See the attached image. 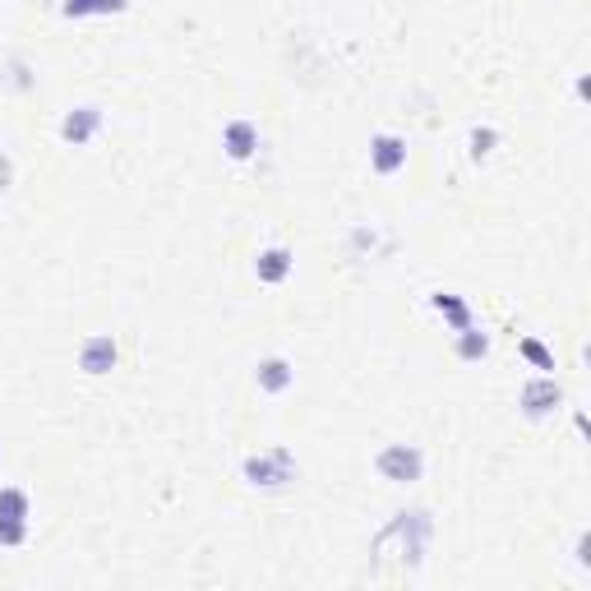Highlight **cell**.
I'll list each match as a JSON object with an SVG mask.
<instances>
[{"label":"cell","instance_id":"obj_1","mask_svg":"<svg viewBox=\"0 0 591 591\" xmlns=\"http://www.w3.org/2000/svg\"><path fill=\"white\" fill-rule=\"evenodd\" d=\"M374 471L393 485H416L425 476V453L416 444H388L374 453Z\"/></svg>","mask_w":591,"mask_h":591},{"label":"cell","instance_id":"obj_2","mask_svg":"<svg viewBox=\"0 0 591 591\" xmlns=\"http://www.w3.org/2000/svg\"><path fill=\"white\" fill-rule=\"evenodd\" d=\"M245 481L259 490H282L287 481H296V462L287 448H268V453H250L245 458Z\"/></svg>","mask_w":591,"mask_h":591},{"label":"cell","instance_id":"obj_3","mask_svg":"<svg viewBox=\"0 0 591 591\" xmlns=\"http://www.w3.org/2000/svg\"><path fill=\"white\" fill-rule=\"evenodd\" d=\"M559 402H564V388L555 384V374H536V379H527V384H522V411H527L531 421L550 416Z\"/></svg>","mask_w":591,"mask_h":591},{"label":"cell","instance_id":"obj_4","mask_svg":"<svg viewBox=\"0 0 591 591\" xmlns=\"http://www.w3.org/2000/svg\"><path fill=\"white\" fill-rule=\"evenodd\" d=\"M407 167V139L398 134H374L370 139V171L374 176H398Z\"/></svg>","mask_w":591,"mask_h":591},{"label":"cell","instance_id":"obj_17","mask_svg":"<svg viewBox=\"0 0 591 591\" xmlns=\"http://www.w3.org/2000/svg\"><path fill=\"white\" fill-rule=\"evenodd\" d=\"M14 185V162H10V153H0V194Z\"/></svg>","mask_w":591,"mask_h":591},{"label":"cell","instance_id":"obj_11","mask_svg":"<svg viewBox=\"0 0 591 591\" xmlns=\"http://www.w3.org/2000/svg\"><path fill=\"white\" fill-rule=\"evenodd\" d=\"M458 356L462 361H485L490 356V338L481 328H458Z\"/></svg>","mask_w":591,"mask_h":591},{"label":"cell","instance_id":"obj_15","mask_svg":"<svg viewBox=\"0 0 591 591\" xmlns=\"http://www.w3.org/2000/svg\"><path fill=\"white\" fill-rule=\"evenodd\" d=\"M28 541V518H0V545H24Z\"/></svg>","mask_w":591,"mask_h":591},{"label":"cell","instance_id":"obj_18","mask_svg":"<svg viewBox=\"0 0 591 591\" xmlns=\"http://www.w3.org/2000/svg\"><path fill=\"white\" fill-rule=\"evenodd\" d=\"M130 0H102V14H121Z\"/></svg>","mask_w":591,"mask_h":591},{"label":"cell","instance_id":"obj_10","mask_svg":"<svg viewBox=\"0 0 591 591\" xmlns=\"http://www.w3.org/2000/svg\"><path fill=\"white\" fill-rule=\"evenodd\" d=\"M430 305L444 314L453 333H458V328H471V305L462 301V296H453V291H435V296H430Z\"/></svg>","mask_w":591,"mask_h":591},{"label":"cell","instance_id":"obj_12","mask_svg":"<svg viewBox=\"0 0 591 591\" xmlns=\"http://www.w3.org/2000/svg\"><path fill=\"white\" fill-rule=\"evenodd\" d=\"M33 513V499H28V490H14V485H5L0 490V518H28Z\"/></svg>","mask_w":591,"mask_h":591},{"label":"cell","instance_id":"obj_5","mask_svg":"<svg viewBox=\"0 0 591 591\" xmlns=\"http://www.w3.org/2000/svg\"><path fill=\"white\" fill-rule=\"evenodd\" d=\"M116 361H121V347H116L111 333H93L79 347V370L84 374H107V370H116Z\"/></svg>","mask_w":591,"mask_h":591},{"label":"cell","instance_id":"obj_8","mask_svg":"<svg viewBox=\"0 0 591 591\" xmlns=\"http://www.w3.org/2000/svg\"><path fill=\"white\" fill-rule=\"evenodd\" d=\"M102 130V107H74L70 116L61 121V139L74 148H84L93 134Z\"/></svg>","mask_w":591,"mask_h":591},{"label":"cell","instance_id":"obj_7","mask_svg":"<svg viewBox=\"0 0 591 591\" xmlns=\"http://www.w3.org/2000/svg\"><path fill=\"white\" fill-rule=\"evenodd\" d=\"M222 148H227L231 162H250L254 153H259V125L254 121H227L222 125Z\"/></svg>","mask_w":591,"mask_h":591},{"label":"cell","instance_id":"obj_14","mask_svg":"<svg viewBox=\"0 0 591 591\" xmlns=\"http://www.w3.org/2000/svg\"><path fill=\"white\" fill-rule=\"evenodd\" d=\"M495 144H499V130H490V125H481V130H471V139H467L471 162H485V157L495 153Z\"/></svg>","mask_w":591,"mask_h":591},{"label":"cell","instance_id":"obj_9","mask_svg":"<svg viewBox=\"0 0 591 591\" xmlns=\"http://www.w3.org/2000/svg\"><path fill=\"white\" fill-rule=\"evenodd\" d=\"M254 384L264 388V393H287L296 384V370H291L287 356H264V361L254 365Z\"/></svg>","mask_w":591,"mask_h":591},{"label":"cell","instance_id":"obj_16","mask_svg":"<svg viewBox=\"0 0 591 591\" xmlns=\"http://www.w3.org/2000/svg\"><path fill=\"white\" fill-rule=\"evenodd\" d=\"M84 14H102V0H65V19H84Z\"/></svg>","mask_w":591,"mask_h":591},{"label":"cell","instance_id":"obj_13","mask_svg":"<svg viewBox=\"0 0 591 591\" xmlns=\"http://www.w3.org/2000/svg\"><path fill=\"white\" fill-rule=\"evenodd\" d=\"M518 351H522V356H527V361L536 365L541 374H550V370H555V351L545 347L541 338H522V342H518Z\"/></svg>","mask_w":591,"mask_h":591},{"label":"cell","instance_id":"obj_6","mask_svg":"<svg viewBox=\"0 0 591 591\" xmlns=\"http://www.w3.org/2000/svg\"><path fill=\"white\" fill-rule=\"evenodd\" d=\"M291 268H296V254L287 245H268V250L254 254V278L264 282V287H282L291 278Z\"/></svg>","mask_w":591,"mask_h":591}]
</instances>
